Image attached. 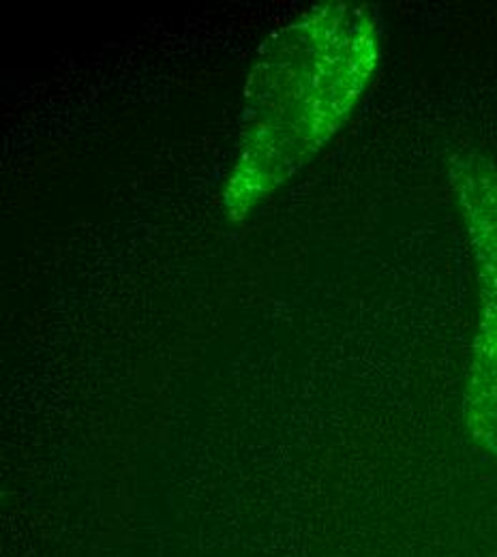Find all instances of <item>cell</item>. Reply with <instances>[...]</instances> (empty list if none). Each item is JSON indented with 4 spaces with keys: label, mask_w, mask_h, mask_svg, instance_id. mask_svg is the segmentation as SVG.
I'll list each match as a JSON object with an SVG mask.
<instances>
[{
    "label": "cell",
    "mask_w": 497,
    "mask_h": 557,
    "mask_svg": "<svg viewBox=\"0 0 497 557\" xmlns=\"http://www.w3.org/2000/svg\"><path fill=\"white\" fill-rule=\"evenodd\" d=\"M377 63V22L355 2L315 4L264 41L223 189L229 221L245 219L337 136Z\"/></svg>",
    "instance_id": "obj_1"
},
{
    "label": "cell",
    "mask_w": 497,
    "mask_h": 557,
    "mask_svg": "<svg viewBox=\"0 0 497 557\" xmlns=\"http://www.w3.org/2000/svg\"><path fill=\"white\" fill-rule=\"evenodd\" d=\"M450 183L476 258L481 320L465 386V424L497 459V165L481 152L450 163Z\"/></svg>",
    "instance_id": "obj_2"
}]
</instances>
